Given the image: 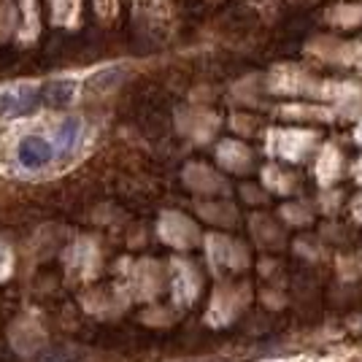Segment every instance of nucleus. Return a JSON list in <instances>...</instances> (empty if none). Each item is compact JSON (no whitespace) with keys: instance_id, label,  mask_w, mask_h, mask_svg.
Returning <instances> with one entry per match:
<instances>
[{"instance_id":"nucleus-2","label":"nucleus","mask_w":362,"mask_h":362,"mask_svg":"<svg viewBox=\"0 0 362 362\" xmlns=\"http://www.w3.org/2000/svg\"><path fill=\"white\" fill-rule=\"evenodd\" d=\"M38 106H41L38 87H22V90L0 95V117H22V114H30L33 108Z\"/></svg>"},{"instance_id":"nucleus-3","label":"nucleus","mask_w":362,"mask_h":362,"mask_svg":"<svg viewBox=\"0 0 362 362\" xmlns=\"http://www.w3.org/2000/svg\"><path fill=\"white\" fill-rule=\"evenodd\" d=\"M76 95V81L71 78H57V81H46L44 87H38V100L44 106L62 108L74 100Z\"/></svg>"},{"instance_id":"nucleus-1","label":"nucleus","mask_w":362,"mask_h":362,"mask_svg":"<svg viewBox=\"0 0 362 362\" xmlns=\"http://www.w3.org/2000/svg\"><path fill=\"white\" fill-rule=\"evenodd\" d=\"M19 163L28 168V170H38V168L49 165L54 160V146L41 136H28L22 138L19 149H16Z\"/></svg>"},{"instance_id":"nucleus-4","label":"nucleus","mask_w":362,"mask_h":362,"mask_svg":"<svg viewBox=\"0 0 362 362\" xmlns=\"http://www.w3.org/2000/svg\"><path fill=\"white\" fill-rule=\"evenodd\" d=\"M78 136H81V122L76 119V117L65 119L60 124V130H57V151L60 154H71Z\"/></svg>"}]
</instances>
